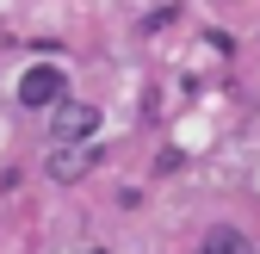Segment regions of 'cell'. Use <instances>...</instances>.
<instances>
[{
  "instance_id": "3957f363",
  "label": "cell",
  "mask_w": 260,
  "mask_h": 254,
  "mask_svg": "<svg viewBox=\"0 0 260 254\" xmlns=\"http://www.w3.org/2000/svg\"><path fill=\"white\" fill-rule=\"evenodd\" d=\"M199 254H248V236H242V230H230V224H217V230H205Z\"/></svg>"
},
{
  "instance_id": "6da1fadb",
  "label": "cell",
  "mask_w": 260,
  "mask_h": 254,
  "mask_svg": "<svg viewBox=\"0 0 260 254\" xmlns=\"http://www.w3.org/2000/svg\"><path fill=\"white\" fill-rule=\"evenodd\" d=\"M56 100H62V69H56V62H38V69H25V81H19V106L44 112V106H56Z\"/></svg>"
},
{
  "instance_id": "7a4b0ae2",
  "label": "cell",
  "mask_w": 260,
  "mask_h": 254,
  "mask_svg": "<svg viewBox=\"0 0 260 254\" xmlns=\"http://www.w3.org/2000/svg\"><path fill=\"white\" fill-rule=\"evenodd\" d=\"M93 131H100V112H93V106H62L56 100V143H81V137H93Z\"/></svg>"
},
{
  "instance_id": "277c9868",
  "label": "cell",
  "mask_w": 260,
  "mask_h": 254,
  "mask_svg": "<svg viewBox=\"0 0 260 254\" xmlns=\"http://www.w3.org/2000/svg\"><path fill=\"white\" fill-rule=\"evenodd\" d=\"M87 162H93V155H75V149H56V155H50V174H56V180H81V174H87Z\"/></svg>"
}]
</instances>
